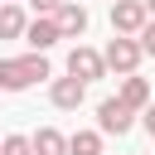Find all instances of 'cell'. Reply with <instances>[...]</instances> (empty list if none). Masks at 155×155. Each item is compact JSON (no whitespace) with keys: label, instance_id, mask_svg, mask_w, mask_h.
Segmentation results:
<instances>
[{"label":"cell","instance_id":"cell-9","mask_svg":"<svg viewBox=\"0 0 155 155\" xmlns=\"http://www.w3.org/2000/svg\"><path fill=\"white\" fill-rule=\"evenodd\" d=\"M121 102H126V107H131V111H136V107H150V82H145V78H136V73H131V78H126V82H121Z\"/></svg>","mask_w":155,"mask_h":155},{"label":"cell","instance_id":"cell-17","mask_svg":"<svg viewBox=\"0 0 155 155\" xmlns=\"http://www.w3.org/2000/svg\"><path fill=\"white\" fill-rule=\"evenodd\" d=\"M140 5H145V15H155V0H140Z\"/></svg>","mask_w":155,"mask_h":155},{"label":"cell","instance_id":"cell-15","mask_svg":"<svg viewBox=\"0 0 155 155\" xmlns=\"http://www.w3.org/2000/svg\"><path fill=\"white\" fill-rule=\"evenodd\" d=\"M29 5H34L39 15H58V10H63V0H29Z\"/></svg>","mask_w":155,"mask_h":155},{"label":"cell","instance_id":"cell-14","mask_svg":"<svg viewBox=\"0 0 155 155\" xmlns=\"http://www.w3.org/2000/svg\"><path fill=\"white\" fill-rule=\"evenodd\" d=\"M136 44H140V53H150V58H155V19H150V24L136 34Z\"/></svg>","mask_w":155,"mask_h":155},{"label":"cell","instance_id":"cell-3","mask_svg":"<svg viewBox=\"0 0 155 155\" xmlns=\"http://www.w3.org/2000/svg\"><path fill=\"white\" fill-rule=\"evenodd\" d=\"M145 24H150V15H145L140 0H116V5H111V29H116L121 39H126V34H140Z\"/></svg>","mask_w":155,"mask_h":155},{"label":"cell","instance_id":"cell-1","mask_svg":"<svg viewBox=\"0 0 155 155\" xmlns=\"http://www.w3.org/2000/svg\"><path fill=\"white\" fill-rule=\"evenodd\" d=\"M39 78H48L44 53H29V58H0V92H24V87H34Z\"/></svg>","mask_w":155,"mask_h":155},{"label":"cell","instance_id":"cell-12","mask_svg":"<svg viewBox=\"0 0 155 155\" xmlns=\"http://www.w3.org/2000/svg\"><path fill=\"white\" fill-rule=\"evenodd\" d=\"M68 155H102V136H97V131H78V136H68Z\"/></svg>","mask_w":155,"mask_h":155},{"label":"cell","instance_id":"cell-7","mask_svg":"<svg viewBox=\"0 0 155 155\" xmlns=\"http://www.w3.org/2000/svg\"><path fill=\"white\" fill-rule=\"evenodd\" d=\"M48 97H53V107L73 111V107H82V97H87V82H78V78H58Z\"/></svg>","mask_w":155,"mask_h":155},{"label":"cell","instance_id":"cell-13","mask_svg":"<svg viewBox=\"0 0 155 155\" xmlns=\"http://www.w3.org/2000/svg\"><path fill=\"white\" fill-rule=\"evenodd\" d=\"M0 155H34V140H29V136H5Z\"/></svg>","mask_w":155,"mask_h":155},{"label":"cell","instance_id":"cell-2","mask_svg":"<svg viewBox=\"0 0 155 155\" xmlns=\"http://www.w3.org/2000/svg\"><path fill=\"white\" fill-rule=\"evenodd\" d=\"M140 58H145V53H140V44H136V39H121V34H116V39L107 44V53H102V63H107V68H116L121 78H131Z\"/></svg>","mask_w":155,"mask_h":155},{"label":"cell","instance_id":"cell-5","mask_svg":"<svg viewBox=\"0 0 155 155\" xmlns=\"http://www.w3.org/2000/svg\"><path fill=\"white\" fill-rule=\"evenodd\" d=\"M97 121H102V131H111V136H126V131H131V107H126L121 97H107V102L97 107Z\"/></svg>","mask_w":155,"mask_h":155},{"label":"cell","instance_id":"cell-16","mask_svg":"<svg viewBox=\"0 0 155 155\" xmlns=\"http://www.w3.org/2000/svg\"><path fill=\"white\" fill-rule=\"evenodd\" d=\"M145 131H150V136H155V102H150V107H145Z\"/></svg>","mask_w":155,"mask_h":155},{"label":"cell","instance_id":"cell-11","mask_svg":"<svg viewBox=\"0 0 155 155\" xmlns=\"http://www.w3.org/2000/svg\"><path fill=\"white\" fill-rule=\"evenodd\" d=\"M34 155H68V136H58L53 126H44L34 136Z\"/></svg>","mask_w":155,"mask_h":155},{"label":"cell","instance_id":"cell-8","mask_svg":"<svg viewBox=\"0 0 155 155\" xmlns=\"http://www.w3.org/2000/svg\"><path fill=\"white\" fill-rule=\"evenodd\" d=\"M53 24H58L63 39H68V34H82V29H87V10H82L78 0H63V10L53 15Z\"/></svg>","mask_w":155,"mask_h":155},{"label":"cell","instance_id":"cell-18","mask_svg":"<svg viewBox=\"0 0 155 155\" xmlns=\"http://www.w3.org/2000/svg\"><path fill=\"white\" fill-rule=\"evenodd\" d=\"M0 5H19V0H0Z\"/></svg>","mask_w":155,"mask_h":155},{"label":"cell","instance_id":"cell-10","mask_svg":"<svg viewBox=\"0 0 155 155\" xmlns=\"http://www.w3.org/2000/svg\"><path fill=\"white\" fill-rule=\"evenodd\" d=\"M24 29H29L24 10H19V5H0V39H19Z\"/></svg>","mask_w":155,"mask_h":155},{"label":"cell","instance_id":"cell-6","mask_svg":"<svg viewBox=\"0 0 155 155\" xmlns=\"http://www.w3.org/2000/svg\"><path fill=\"white\" fill-rule=\"evenodd\" d=\"M58 39H63V34H58V24H53V15H39V19H34L29 29H24V44H29L34 53H44V48H53Z\"/></svg>","mask_w":155,"mask_h":155},{"label":"cell","instance_id":"cell-4","mask_svg":"<svg viewBox=\"0 0 155 155\" xmlns=\"http://www.w3.org/2000/svg\"><path fill=\"white\" fill-rule=\"evenodd\" d=\"M102 73H107V63H102V53H97V48H82V44H78V48L68 53V78L92 82V78H102Z\"/></svg>","mask_w":155,"mask_h":155}]
</instances>
